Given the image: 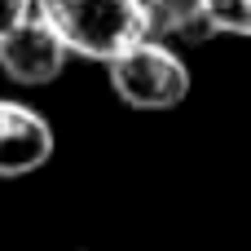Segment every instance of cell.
<instances>
[{"instance_id":"cell-1","label":"cell","mask_w":251,"mask_h":251,"mask_svg":"<svg viewBox=\"0 0 251 251\" xmlns=\"http://www.w3.org/2000/svg\"><path fill=\"white\" fill-rule=\"evenodd\" d=\"M35 13L88 62H110L146 40V0H35Z\"/></svg>"},{"instance_id":"cell-2","label":"cell","mask_w":251,"mask_h":251,"mask_svg":"<svg viewBox=\"0 0 251 251\" xmlns=\"http://www.w3.org/2000/svg\"><path fill=\"white\" fill-rule=\"evenodd\" d=\"M110 88L124 106L132 110H176L190 97V66L181 49L159 44V40H137L119 57L106 62Z\"/></svg>"},{"instance_id":"cell-3","label":"cell","mask_w":251,"mask_h":251,"mask_svg":"<svg viewBox=\"0 0 251 251\" xmlns=\"http://www.w3.org/2000/svg\"><path fill=\"white\" fill-rule=\"evenodd\" d=\"M71 49L62 44V35L31 9V18H22L4 40H0V75L22 84V88H44L62 75Z\"/></svg>"},{"instance_id":"cell-4","label":"cell","mask_w":251,"mask_h":251,"mask_svg":"<svg viewBox=\"0 0 251 251\" xmlns=\"http://www.w3.org/2000/svg\"><path fill=\"white\" fill-rule=\"evenodd\" d=\"M53 159V124L26 106L0 97V181L31 176Z\"/></svg>"},{"instance_id":"cell-5","label":"cell","mask_w":251,"mask_h":251,"mask_svg":"<svg viewBox=\"0 0 251 251\" xmlns=\"http://www.w3.org/2000/svg\"><path fill=\"white\" fill-rule=\"evenodd\" d=\"M146 35L172 49H203L221 31L203 0H146Z\"/></svg>"},{"instance_id":"cell-6","label":"cell","mask_w":251,"mask_h":251,"mask_svg":"<svg viewBox=\"0 0 251 251\" xmlns=\"http://www.w3.org/2000/svg\"><path fill=\"white\" fill-rule=\"evenodd\" d=\"M221 35H247L251 40V0H203Z\"/></svg>"},{"instance_id":"cell-7","label":"cell","mask_w":251,"mask_h":251,"mask_svg":"<svg viewBox=\"0 0 251 251\" xmlns=\"http://www.w3.org/2000/svg\"><path fill=\"white\" fill-rule=\"evenodd\" d=\"M31 9H35V0H0V40L22 22V18H31Z\"/></svg>"}]
</instances>
